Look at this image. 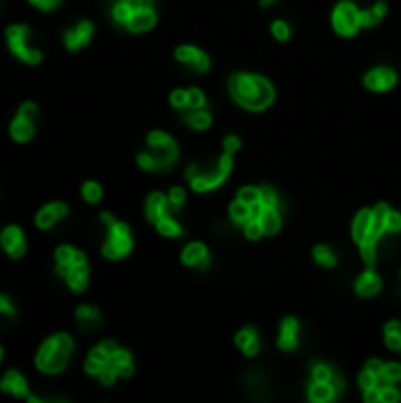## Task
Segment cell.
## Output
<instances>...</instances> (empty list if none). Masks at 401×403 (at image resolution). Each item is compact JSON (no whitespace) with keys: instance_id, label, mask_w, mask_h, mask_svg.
Listing matches in <instances>:
<instances>
[{"instance_id":"obj_1","label":"cell","mask_w":401,"mask_h":403,"mask_svg":"<svg viewBox=\"0 0 401 403\" xmlns=\"http://www.w3.org/2000/svg\"><path fill=\"white\" fill-rule=\"evenodd\" d=\"M229 90L241 107L250 111H262L274 102V88L267 78L252 73H236L229 80Z\"/></svg>"},{"instance_id":"obj_2","label":"cell","mask_w":401,"mask_h":403,"mask_svg":"<svg viewBox=\"0 0 401 403\" xmlns=\"http://www.w3.org/2000/svg\"><path fill=\"white\" fill-rule=\"evenodd\" d=\"M73 354V340L71 335L57 333L52 337H47L45 342L40 344L38 354H36V365H38L40 373L45 375H57L66 368L69 358Z\"/></svg>"},{"instance_id":"obj_3","label":"cell","mask_w":401,"mask_h":403,"mask_svg":"<svg viewBox=\"0 0 401 403\" xmlns=\"http://www.w3.org/2000/svg\"><path fill=\"white\" fill-rule=\"evenodd\" d=\"M57 274L64 278L66 285L73 290V293H83L88 288V259H85L83 252L73 245H59L57 252Z\"/></svg>"},{"instance_id":"obj_4","label":"cell","mask_w":401,"mask_h":403,"mask_svg":"<svg viewBox=\"0 0 401 403\" xmlns=\"http://www.w3.org/2000/svg\"><path fill=\"white\" fill-rule=\"evenodd\" d=\"M102 222L107 225L109 229V236H107V243L102 245V252L104 257L109 259H123L128 252L133 250V236H130V227L126 222H116L114 215L109 213H102Z\"/></svg>"},{"instance_id":"obj_5","label":"cell","mask_w":401,"mask_h":403,"mask_svg":"<svg viewBox=\"0 0 401 403\" xmlns=\"http://www.w3.org/2000/svg\"><path fill=\"white\" fill-rule=\"evenodd\" d=\"M29 36H31V31L27 24H12V26H8V31H5L10 52L20 61H24V64L36 66L43 61V52L29 45Z\"/></svg>"},{"instance_id":"obj_6","label":"cell","mask_w":401,"mask_h":403,"mask_svg":"<svg viewBox=\"0 0 401 403\" xmlns=\"http://www.w3.org/2000/svg\"><path fill=\"white\" fill-rule=\"evenodd\" d=\"M229 172H232V153L225 151V156L218 160V170L215 172H201L196 165H191L187 170V179L196 191H211L215 187H220V184L229 177Z\"/></svg>"},{"instance_id":"obj_7","label":"cell","mask_w":401,"mask_h":403,"mask_svg":"<svg viewBox=\"0 0 401 403\" xmlns=\"http://www.w3.org/2000/svg\"><path fill=\"white\" fill-rule=\"evenodd\" d=\"M133 356H130V351H126V349H116V351H111L109 354V361L107 365H104V370L100 373V380L102 384H114L116 382V377H130L133 375Z\"/></svg>"},{"instance_id":"obj_8","label":"cell","mask_w":401,"mask_h":403,"mask_svg":"<svg viewBox=\"0 0 401 403\" xmlns=\"http://www.w3.org/2000/svg\"><path fill=\"white\" fill-rule=\"evenodd\" d=\"M36 116H38V109H36V104L33 102H24L22 107H20V111H17L12 126H10L12 139H17L20 144H24V142H29L31 137H33V132H36V128H33Z\"/></svg>"},{"instance_id":"obj_9","label":"cell","mask_w":401,"mask_h":403,"mask_svg":"<svg viewBox=\"0 0 401 403\" xmlns=\"http://www.w3.org/2000/svg\"><path fill=\"white\" fill-rule=\"evenodd\" d=\"M146 142H149L151 156L156 158V170H168L177 160V146L165 132H151Z\"/></svg>"},{"instance_id":"obj_10","label":"cell","mask_w":401,"mask_h":403,"mask_svg":"<svg viewBox=\"0 0 401 403\" xmlns=\"http://www.w3.org/2000/svg\"><path fill=\"white\" fill-rule=\"evenodd\" d=\"M333 26L340 36H354L356 31H359V10H356L354 3H349V0H345L335 8L333 12Z\"/></svg>"},{"instance_id":"obj_11","label":"cell","mask_w":401,"mask_h":403,"mask_svg":"<svg viewBox=\"0 0 401 403\" xmlns=\"http://www.w3.org/2000/svg\"><path fill=\"white\" fill-rule=\"evenodd\" d=\"M0 389H3L5 394L20 396V399H27L31 403H45L40 396H36L33 392H31L27 377H24L20 370H8V373L3 375V380H0Z\"/></svg>"},{"instance_id":"obj_12","label":"cell","mask_w":401,"mask_h":403,"mask_svg":"<svg viewBox=\"0 0 401 403\" xmlns=\"http://www.w3.org/2000/svg\"><path fill=\"white\" fill-rule=\"evenodd\" d=\"M0 248L12 257V259H20L27 252V238H24V231L17 225H10L0 231Z\"/></svg>"},{"instance_id":"obj_13","label":"cell","mask_w":401,"mask_h":403,"mask_svg":"<svg viewBox=\"0 0 401 403\" xmlns=\"http://www.w3.org/2000/svg\"><path fill=\"white\" fill-rule=\"evenodd\" d=\"M66 215H69L66 203H61V201L47 203V206H43L38 210V215H36V227H38V229H50V227L57 225V222L64 220Z\"/></svg>"},{"instance_id":"obj_14","label":"cell","mask_w":401,"mask_h":403,"mask_svg":"<svg viewBox=\"0 0 401 403\" xmlns=\"http://www.w3.org/2000/svg\"><path fill=\"white\" fill-rule=\"evenodd\" d=\"M92 33H95V26H92L90 22H80L76 24L73 29H69L64 33V45L66 50H71V52H76V50L85 47L92 38Z\"/></svg>"},{"instance_id":"obj_15","label":"cell","mask_w":401,"mask_h":403,"mask_svg":"<svg viewBox=\"0 0 401 403\" xmlns=\"http://www.w3.org/2000/svg\"><path fill=\"white\" fill-rule=\"evenodd\" d=\"M175 57L180 59V61H184V64H189L191 69L201 71V73L208 71V66H211V59H208V54L201 52V50H196V47H191V45L177 47Z\"/></svg>"},{"instance_id":"obj_16","label":"cell","mask_w":401,"mask_h":403,"mask_svg":"<svg viewBox=\"0 0 401 403\" xmlns=\"http://www.w3.org/2000/svg\"><path fill=\"white\" fill-rule=\"evenodd\" d=\"M351 234H354V241L359 245L368 238L378 241V236L373 234V210H361V213L356 215L354 227H351Z\"/></svg>"},{"instance_id":"obj_17","label":"cell","mask_w":401,"mask_h":403,"mask_svg":"<svg viewBox=\"0 0 401 403\" xmlns=\"http://www.w3.org/2000/svg\"><path fill=\"white\" fill-rule=\"evenodd\" d=\"M366 88L368 90H375V92H385L394 88V83H397V76H394L392 69H373L371 73L366 76Z\"/></svg>"},{"instance_id":"obj_18","label":"cell","mask_w":401,"mask_h":403,"mask_svg":"<svg viewBox=\"0 0 401 403\" xmlns=\"http://www.w3.org/2000/svg\"><path fill=\"white\" fill-rule=\"evenodd\" d=\"M182 259H184V264L199 266V269H208V264H211V259H208V250L203 243H189L187 248H184Z\"/></svg>"},{"instance_id":"obj_19","label":"cell","mask_w":401,"mask_h":403,"mask_svg":"<svg viewBox=\"0 0 401 403\" xmlns=\"http://www.w3.org/2000/svg\"><path fill=\"white\" fill-rule=\"evenodd\" d=\"M153 24H156V15H153L151 8H142V10H135L133 17L128 20L126 26L133 31V33H142V31H149Z\"/></svg>"},{"instance_id":"obj_20","label":"cell","mask_w":401,"mask_h":403,"mask_svg":"<svg viewBox=\"0 0 401 403\" xmlns=\"http://www.w3.org/2000/svg\"><path fill=\"white\" fill-rule=\"evenodd\" d=\"M236 347L245 356H255L257 351H260V340H257L255 328H243V330L236 335Z\"/></svg>"},{"instance_id":"obj_21","label":"cell","mask_w":401,"mask_h":403,"mask_svg":"<svg viewBox=\"0 0 401 403\" xmlns=\"http://www.w3.org/2000/svg\"><path fill=\"white\" fill-rule=\"evenodd\" d=\"M279 347L283 351H293L295 347H298V321L295 319H286L281 324Z\"/></svg>"},{"instance_id":"obj_22","label":"cell","mask_w":401,"mask_h":403,"mask_svg":"<svg viewBox=\"0 0 401 403\" xmlns=\"http://www.w3.org/2000/svg\"><path fill=\"white\" fill-rule=\"evenodd\" d=\"M168 208H170L168 196H163V194H151V196H149V201H146V217H149L153 225H156L160 217L168 215Z\"/></svg>"},{"instance_id":"obj_23","label":"cell","mask_w":401,"mask_h":403,"mask_svg":"<svg viewBox=\"0 0 401 403\" xmlns=\"http://www.w3.org/2000/svg\"><path fill=\"white\" fill-rule=\"evenodd\" d=\"M76 321H78V326L83 328V330H95V328L102 324V316H100V312H97L95 307L85 305V307H78Z\"/></svg>"},{"instance_id":"obj_24","label":"cell","mask_w":401,"mask_h":403,"mask_svg":"<svg viewBox=\"0 0 401 403\" xmlns=\"http://www.w3.org/2000/svg\"><path fill=\"white\" fill-rule=\"evenodd\" d=\"M380 288H382V281H380L378 274H373V271H366V274H363L359 281H356V293L363 295V297L375 295Z\"/></svg>"},{"instance_id":"obj_25","label":"cell","mask_w":401,"mask_h":403,"mask_svg":"<svg viewBox=\"0 0 401 403\" xmlns=\"http://www.w3.org/2000/svg\"><path fill=\"white\" fill-rule=\"evenodd\" d=\"M335 389H333L331 382H314L310 387V399L314 403H328L335 399Z\"/></svg>"},{"instance_id":"obj_26","label":"cell","mask_w":401,"mask_h":403,"mask_svg":"<svg viewBox=\"0 0 401 403\" xmlns=\"http://www.w3.org/2000/svg\"><path fill=\"white\" fill-rule=\"evenodd\" d=\"M260 225L264 229V234H276L281 227V217H279V208H264V213L260 217Z\"/></svg>"},{"instance_id":"obj_27","label":"cell","mask_w":401,"mask_h":403,"mask_svg":"<svg viewBox=\"0 0 401 403\" xmlns=\"http://www.w3.org/2000/svg\"><path fill=\"white\" fill-rule=\"evenodd\" d=\"M385 12H387V5H385V3L373 5V10L359 12V24H361V26H375V24H378L382 17H385Z\"/></svg>"},{"instance_id":"obj_28","label":"cell","mask_w":401,"mask_h":403,"mask_svg":"<svg viewBox=\"0 0 401 403\" xmlns=\"http://www.w3.org/2000/svg\"><path fill=\"white\" fill-rule=\"evenodd\" d=\"M387 215H390V208H387V203H378V206L373 208V234L378 238L382 236V231H387V229H385Z\"/></svg>"},{"instance_id":"obj_29","label":"cell","mask_w":401,"mask_h":403,"mask_svg":"<svg viewBox=\"0 0 401 403\" xmlns=\"http://www.w3.org/2000/svg\"><path fill=\"white\" fill-rule=\"evenodd\" d=\"M184 121L189 123L191 128H196V130H206L208 126H211V114L208 111H203V109H194L191 114L184 116Z\"/></svg>"},{"instance_id":"obj_30","label":"cell","mask_w":401,"mask_h":403,"mask_svg":"<svg viewBox=\"0 0 401 403\" xmlns=\"http://www.w3.org/2000/svg\"><path fill=\"white\" fill-rule=\"evenodd\" d=\"M156 229H158V234H163V236H182V227L177 225L170 215L160 217V220L156 222Z\"/></svg>"},{"instance_id":"obj_31","label":"cell","mask_w":401,"mask_h":403,"mask_svg":"<svg viewBox=\"0 0 401 403\" xmlns=\"http://www.w3.org/2000/svg\"><path fill=\"white\" fill-rule=\"evenodd\" d=\"M385 342H387L390 349L401 351V324L392 321V324L385 326Z\"/></svg>"},{"instance_id":"obj_32","label":"cell","mask_w":401,"mask_h":403,"mask_svg":"<svg viewBox=\"0 0 401 403\" xmlns=\"http://www.w3.org/2000/svg\"><path fill=\"white\" fill-rule=\"evenodd\" d=\"M229 215H232L234 222H239V225H245V222L250 220V206H248V203H243V201H236L229 208Z\"/></svg>"},{"instance_id":"obj_33","label":"cell","mask_w":401,"mask_h":403,"mask_svg":"<svg viewBox=\"0 0 401 403\" xmlns=\"http://www.w3.org/2000/svg\"><path fill=\"white\" fill-rule=\"evenodd\" d=\"M83 198L88 203H100L102 201V187L97 182H85L83 184Z\"/></svg>"},{"instance_id":"obj_34","label":"cell","mask_w":401,"mask_h":403,"mask_svg":"<svg viewBox=\"0 0 401 403\" xmlns=\"http://www.w3.org/2000/svg\"><path fill=\"white\" fill-rule=\"evenodd\" d=\"M333 370H331V365H324V363H317L312 368V380L314 382H331L333 380Z\"/></svg>"},{"instance_id":"obj_35","label":"cell","mask_w":401,"mask_h":403,"mask_svg":"<svg viewBox=\"0 0 401 403\" xmlns=\"http://www.w3.org/2000/svg\"><path fill=\"white\" fill-rule=\"evenodd\" d=\"M111 17H114L119 24H128V20L133 17V10L128 8L126 3H121V0H119V3L114 5V10H111Z\"/></svg>"},{"instance_id":"obj_36","label":"cell","mask_w":401,"mask_h":403,"mask_svg":"<svg viewBox=\"0 0 401 403\" xmlns=\"http://www.w3.org/2000/svg\"><path fill=\"white\" fill-rule=\"evenodd\" d=\"M314 259H317L319 264H324V266H335V255L328 250V248H324V245H319L317 250H314Z\"/></svg>"},{"instance_id":"obj_37","label":"cell","mask_w":401,"mask_h":403,"mask_svg":"<svg viewBox=\"0 0 401 403\" xmlns=\"http://www.w3.org/2000/svg\"><path fill=\"white\" fill-rule=\"evenodd\" d=\"M239 201L248 203V206H252V203L262 201V189H255V187H245L239 191Z\"/></svg>"},{"instance_id":"obj_38","label":"cell","mask_w":401,"mask_h":403,"mask_svg":"<svg viewBox=\"0 0 401 403\" xmlns=\"http://www.w3.org/2000/svg\"><path fill=\"white\" fill-rule=\"evenodd\" d=\"M375 243H378V241H373V238H368V241H363V243H361V257H363V262H366V264L375 262Z\"/></svg>"},{"instance_id":"obj_39","label":"cell","mask_w":401,"mask_h":403,"mask_svg":"<svg viewBox=\"0 0 401 403\" xmlns=\"http://www.w3.org/2000/svg\"><path fill=\"white\" fill-rule=\"evenodd\" d=\"M243 227H245V236H248L250 241L260 238L262 234H264V229H262V225H260V220H248Z\"/></svg>"},{"instance_id":"obj_40","label":"cell","mask_w":401,"mask_h":403,"mask_svg":"<svg viewBox=\"0 0 401 403\" xmlns=\"http://www.w3.org/2000/svg\"><path fill=\"white\" fill-rule=\"evenodd\" d=\"M170 102H172V107H175V109H187V107H189L187 90H175V92L170 95Z\"/></svg>"},{"instance_id":"obj_41","label":"cell","mask_w":401,"mask_h":403,"mask_svg":"<svg viewBox=\"0 0 401 403\" xmlns=\"http://www.w3.org/2000/svg\"><path fill=\"white\" fill-rule=\"evenodd\" d=\"M0 316H8V319H15L17 316V309L8 295H0Z\"/></svg>"},{"instance_id":"obj_42","label":"cell","mask_w":401,"mask_h":403,"mask_svg":"<svg viewBox=\"0 0 401 403\" xmlns=\"http://www.w3.org/2000/svg\"><path fill=\"white\" fill-rule=\"evenodd\" d=\"M189 95V109H203L206 107V97H203L201 90H187Z\"/></svg>"},{"instance_id":"obj_43","label":"cell","mask_w":401,"mask_h":403,"mask_svg":"<svg viewBox=\"0 0 401 403\" xmlns=\"http://www.w3.org/2000/svg\"><path fill=\"white\" fill-rule=\"evenodd\" d=\"M359 384H361L363 392L371 387H378V375H373L371 370H363V373L359 375Z\"/></svg>"},{"instance_id":"obj_44","label":"cell","mask_w":401,"mask_h":403,"mask_svg":"<svg viewBox=\"0 0 401 403\" xmlns=\"http://www.w3.org/2000/svg\"><path fill=\"white\" fill-rule=\"evenodd\" d=\"M385 229L392 234H399L401 231V215L390 210V215H387V220H385Z\"/></svg>"},{"instance_id":"obj_45","label":"cell","mask_w":401,"mask_h":403,"mask_svg":"<svg viewBox=\"0 0 401 403\" xmlns=\"http://www.w3.org/2000/svg\"><path fill=\"white\" fill-rule=\"evenodd\" d=\"M382 375H385L390 382H399L401 380V365L399 363H385V370H382Z\"/></svg>"},{"instance_id":"obj_46","label":"cell","mask_w":401,"mask_h":403,"mask_svg":"<svg viewBox=\"0 0 401 403\" xmlns=\"http://www.w3.org/2000/svg\"><path fill=\"white\" fill-rule=\"evenodd\" d=\"M271 33H274L279 40H288V36H291V29H288L286 22H274V24H271Z\"/></svg>"},{"instance_id":"obj_47","label":"cell","mask_w":401,"mask_h":403,"mask_svg":"<svg viewBox=\"0 0 401 403\" xmlns=\"http://www.w3.org/2000/svg\"><path fill=\"white\" fill-rule=\"evenodd\" d=\"M262 203L267 208H279V196H276V191L269 189V187H264L262 189Z\"/></svg>"},{"instance_id":"obj_48","label":"cell","mask_w":401,"mask_h":403,"mask_svg":"<svg viewBox=\"0 0 401 403\" xmlns=\"http://www.w3.org/2000/svg\"><path fill=\"white\" fill-rule=\"evenodd\" d=\"M168 203L172 208H182V203H184V191L180 187H172L170 189V194H168Z\"/></svg>"},{"instance_id":"obj_49","label":"cell","mask_w":401,"mask_h":403,"mask_svg":"<svg viewBox=\"0 0 401 403\" xmlns=\"http://www.w3.org/2000/svg\"><path fill=\"white\" fill-rule=\"evenodd\" d=\"M31 5H36L38 10L43 12H50V10H57L61 5V0H29Z\"/></svg>"},{"instance_id":"obj_50","label":"cell","mask_w":401,"mask_h":403,"mask_svg":"<svg viewBox=\"0 0 401 403\" xmlns=\"http://www.w3.org/2000/svg\"><path fill=\"white\" fill-rule=\"evenodd\" d=\"M137 165L142 167V170H156V158L151 156V151L149 153H139Z\"/></svg>"},{"instance_id":"obj_51","label":"cell","mask_w":401,"mask_h":403,"mask_svg":"<svg viewBox=\"0 0 401 403\" xmlns=\"http://www.w3.org/2000/svg\"><path fill=\"white\" fill-rule=\"evenodd\" d=\"M380 401L382 403H397L399 401V392H397V389H392V387L380 389Z\"/></svg>"},{"instance_id":"obj_52","label":"cell","mask_w":401,"mask_h":403,"mask_svg":"<svg viewBox=\"0 0 401 403\" xmlns=\"http://www.w3.org/2000/svg\"><path fill=\"white\" fill-rule=\"evenodd\" d=\"M121 3H126L133 12L142 8H151V0H121Z\"/></svg>"},{"instance_id":"obj_53","label":"cell","mask_w":401,"mask_h":403,"mask_svg":"<svg viewBox=\"0 0 401 403\" xmlns=\"http://www.w3.org/2000/svg\"><path fill=\"white\" fill-rule=\"evenodd\" d=\"M366 370H371L373 375H382V370H385V363L378 361V358H371L368 365H366Z\"/></svg>"},{"instance_id":"obj_54","label":"cell","mask_w":401,"mask_h":403,"mask_svg":"<svg viewBox=\"0 0 401 403\" xmlns=\"http://www.w3.org/2000/svg\"><path fill=\"white\" fill-rule=\"evenodd\" d=\"M264 208H267V206H264L262 201L252 203V206H250V220H260L262 213H264Z\"/></svg>"},{"instance_id":"obj_55","label":"cell","mask_w":401,"mask_h":403,"mask_svg":"<svg viewBox=\"0 0 401 403\" xmlns=\"http://www.w3.org/2000/svg\"><path fill=\"white\" fill-rule=\"evenodd\" d=\"M239 146H241L239 137H227V139H225V151H227V153H234Z\"/></svg>"},{"instance_id":"obj_56","label":"cell","mask_w":401,"mask_h":403,"mask_svg":"<svg viewBox=\"0 0 401 403\" xmlns=\"http://www.w3.org/2000/svg\"><path fill=\"white\" fill-rule=\"evenodd\" d=\"M366 401L368 403H375V401H380V387H371V389H366Z\"/></svg>"},{"instance_id":"obj_57","label":"cell","mask_w":401,"mask_h":403,"mask_svg":"<svg viewBox=\"0 0 401 403\" xmlns=\"http://www.w3.org/2000/svg\"><path fill=\"white\" fill-rule=\"evenodd\" d=\"M331 384H333V389H335L338 394L342 392L345 389V382H342V377H338V375H333V380H331Z\"/></svg>"},{"instance_id":"obj_58","label":"cell","mask_w":401,"mask_h":403,"mask_svg":"<svg viewBox=\"0 0 401 403\" xmlns=\"http://www.w3.org/2000/svg\"><path fill=\"white\" fill-rule=\"evenodd\" d=\"M271 3H276V0H262V5H271Z\"/></svg>"},{"instance_id":"obj_59","label":"cell","mask_w":401,"mask_h":403,"mask_svg":"<svg viewBox=\"0 0 401 403\" xmlns=\"http://www.w3.org/2000/svg\"><path fill=\"white\" fill-rule=\"evenodd\" d=\"M0 361H3V347H0Z\"/></svg>"}]
</instances>
